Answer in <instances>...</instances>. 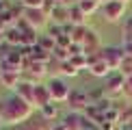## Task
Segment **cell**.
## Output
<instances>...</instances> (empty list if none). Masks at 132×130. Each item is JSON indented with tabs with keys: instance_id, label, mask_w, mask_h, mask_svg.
Returning <instances> with one entry per match:
<instances>
[{
	"instance_id": "obj_1",
	"label": "cell",
	"mask_w": 132,
	"mask_h": 130,
	"mask_svg": "<svg viewBox=\"0 0 132 130\" xmlns=\"http://www.w3.org/2000/svg\"><path fill=\"white\" fill-rule=\"evenodd\" d=\"M32 108L28 102H24L22 98H18L15 93H11L9 98H4L0 102V119L4 124H22L32 115Z\"/></svg>"
},
{
	"instance_id": "obj_2",
	"label": "cell",
	"mask_w": 132,
	"mask_h": 130,
	"mask_svg": "<svg viewBox=\"0 0 132 130\" xmlns=\"http://www.w3.org/2000/svg\"><path fill=\"white\" fill-rule=\"evenodd\" d=\"M100 59L111 67V72H119L126 54H123V48L121 46H106V48L100 50Z\"/></svg>"
},
{
	"instance_id": "obj_3",
	"label": "cell",
	"mask_w": 132,
	"mask_h": 130,
	"mask_svg": "<svg viewBox=\"0 0 132 130\" xmlns=\"http://www.w3.org/2000/svg\"><path fill=\"white\" fill-rule=\"evenodd\" d=\"M46 85H48V91H50L52 102H67V98L71 93V87L65 83V78L56 76V78H50Z\"/></svg>"
},
{
	"instance_id": "obj_4",
	"label": "cell",
	"mask_w": 132,
	"mask_h": 130,
	"mask_svg": "<svg viewBox=\"0 0 132 130\" xmlns=\"http://www.w3.org/2000/svg\"><path fill=\"white\" fill-rule=\"evenodd\" d=\"M123 87H126V78L119 72H113V74H108L104 78V93H106L108 100L123 95Z\"/></svg>"
},
{
	"instance_id": "obj_5",
	"label": "cell",
	"mask_w": 132,
	"mask_h": 130,
	"mask_svg": "<svg viewBox=\"0 0 132 130\" xmlns=\"http://www.w3.org/2000/svg\"><path fill=\"white\" fill-rule=\"evenodd\" d=\"M126 7L128 4L119 2V0H111V2L102 4V15L106 22H119L126 18Z\"/></svg>"
},
{
	"instance_id": "obj_6",
	"label": "cell",
	"mask_w": 132,
	"mask_h": 130,
	"mask_svg": "<svg viewBox=\"0 0 132 130\" xmlns=\"http://www.w3.org/2000/svg\"><path fill=\"white\" fill-rule=\"evenodd\" d=\"M67 104H69V111L71 113H85V108L91 104V100H89V93L87 91H82V89H71V93L67 98Z\"/></svg>"
},
{
	"instance_id": "obj_7",
	"label": "cell",
	"mask_w": 132,
	"mask_h": 130,
	"mask_svg": "<svg viewBox=\"0 0 132 130\" xmlns=\"http://www.w3.org/2000/svg\"><path fill=\"white\" fill-rule=\"evenodd\" d=\"M28 22V26H32V28H43V26H48V15L43 13L41 9H24V18Z\"/></svg>"
},
{
	"instance_id": "obj_8",
	"label": "cell",
	"mask_w": 132,
	"mask_h": 130,
	"mask_svg": "<svg viewBox=\"0 0 132 130\" xmlns=\"http://www.w3.org/2000/svg\"><path fill=\"white\" fill-rule=\"evenodd\" d=\"M50 102H52V98H50V91H48V85L37 83L35 85V95H32V106L43 108V106L50 104Z\"/></svg>"
},
{
	"instance_id": "obj_9",
	"label": "cell",
	"mask_w": 132,
	"mask_h": 130,
	"mask_svg": "<svg viewBox=\"0 0 132 130\" xmlns=\"http://www.w3.org/2000/svg\"><path fill=\"white\" fill-rule=\"evenodd\" d=\"M63 126L67 130H85V115H80V113H67L63 119Z\"/></svg>"
},
{
	"instance_id": "obj_10",
	"label": "cell",
	"mask_w": 132,
	"mask_h": 130,
	"mask_svg": "<svg viewBox=\"0 0 132 130\" xmlns=\"http://www.w3.org/2000/svg\"><path fill=\"white\" fill-rule=\"evenodd\" d=\"M22 83V72H0V85L7 87L9 91H15Z\"/></svg>"
},
{
	"instance_id": "obj_11",
	"label": "cell",
	"mask_w": 132,
	"mask_h": 130,
	"mask_svg": "<svg viewBox=\"0 0 132 130\" xmlns=\"http://www.w3.org/2000/svg\"><path fill=\"white\" fill-rule=\"evenodd\" d=\"M18 98H22L24 102H28V104L32 106V95H35V85L32 83H26V80H22V83L18 85V89L13 91Z\"/></svg>"
},
{
	"instance_id": "obj_12",
	"label": "cell",
	"mask_w": 132,
	"mask_h": 130,
	"mask_svg": "<svg viewBox=\"0 0 132 130\" xmlns=\"http://www.w3.org/2000/svg\"><path fill=\"white\" fill-rule=\"evenodd\" d=\"M4 43L11 48H22V30L18 26H11L4 30Z\"/></svg>"
},
{
	"instance_id": "obj_13",
	"label": "cell",
	"mask_w": 132,
	"mask_h": 130,
	"mask_svg": "<svg viewBox=\"0 0 132 130\" xmlns=\"http://www.w3.org/2000/svg\"><path fill=\"white\" fill-rule=\"evenodd\" d=\"M50 20L54 22V24H59V26L67 24V22H69V7H65V4H56L54 11H52V15H50Z\"/></svg>"
},
{
	"instance_id": "obj_14",
	"label": "cell",
	"mask_w": 132,
	"mask_h": 130,
	"mask_svg": "<svg viewBox=\"0 0 132 130\" xmlns=\"http://www.w3.org/2000/svg\"><path fill=\"white\" fill-rule=\"evenodd\" d=\"M89 72H91V76H95V78H106L108 74H113V72H111V67H108V65L104 63L102 59H97L95 63H91V65H89Z\"/></svg>"
},
{
	"instance_id": "obj_15",
	"label": "cell",
	"mask_w": 132,
	"mask_h": 130,
	"mask_svg": "<svg viewBox=\"0 0 132 130\" xmlns=\"http://www.w3.org/2000/svg\"><path fill=\"white\" fill-rule=\"evenodd\" d=\"M85 22H87L85 11H82L78 4H71V7H69V24H74V26H85Z\"/></svg>"
},
{
	"instance_id": "obj_16",
	"label": "cell",
	"mask_w": 132,
	"mask_h": 130,
	"mask_svg": "<svg viewBox=\"0 0 132 130\" xmlns=\"http://www.w3.org/2000/svg\"><path fill=\"white\" fill-rule=\"evenodd\" d=\"M30 61H35V63H50V59H52V54L50 52H46L43 48H39V46H35V48H30Z\"/></svg>"
},
{
	"instance_id": "obj_17",
	"label": "cell",
	"mask_w": 132,
	"mask_h": 130,
	"mask_svg": "<svg viewBox=\"0 0 132 130\" xmlns=\"http://www.w3.org/2000/svg\"><path fill=\"white\" fill-rule=\"evenodd\" d=\"M39 111H41V117H43V121H54V119L59 117V106H56V102H50L48 106L39 108Z\"/></svg>"
},
{
	"instance_id": "obj_18",
	"label": "cell",
	"mask_w": 132,
	"mask_h": 130,
	"mask_svg": "<svg viewBox=\"0 0 132 130\" xmlns=\"http://www.w3.org/2000/svg\"><path fill=\"white\" fill-rule=\"evenodd\" d=\"M78 7L85 11V15L89 18L91 13H95V11L100 9V2H95V0H80V2H78Z\"/></svg>"
},
{
	"instance_id": "obj_19",
	"label": "cell",
	"mask_w": 132,
	"mask_h": 130,
	"mask_svg": "<svg viewBox=\"0 0 132 130\" xmlns=\"http://www.w3.org/2000/svg\"><path fill=\"white\" fill-rule=\"evenodd\" d=\"M37 46L43 48L46 52H50V54H52V50L56 48V41H54L50 35H39V43H37Z\"/></svg>"
},
{
	"instance_id": "obj_20",
	"label": "cell",
	"mask_w": 132,
	"mask_h": 130,
	"mask_svg": "<svg viewBox=\"0 0 132 130\" xmlns=\"http://www.w3.org/2000/svg\"><path fill=\"white\" fill-rule=\"evenodd\" d=\"M69 63L74 65L76 69H89V61H87V56L85 54H76V56H69Z\"/></svg>"
},
{
	"instance_id": "obj_21",
	"label": "cell",
	"mask_w": 132,
	"mask_h": 130,
	"mask_svg": "<svg viewBox=\"0 0 132 130\" xmlns=\"http://www.w3.org/2000/svg\"><path fill=\"white\" fill-rule=\"evenodd\" d=\"M59 72H61V78H63V76H71V78H74V76H78V74H80V72H78V69H76L69 61L59 63Z\"/></svg>"
},
{
	"instance_id": "obj_22",
	"label": "cell",
	"mask_w": 132,
	"mask_h": 130,
	"mask_svg": "<svg viewBox=\"0 0 132 130\" xmlns=\"http://www.w3.org/2000/svg\"><path fill=\"white\" fill-rule=\"evenodd\" d=\"M121 35H123V43H132V18H126L123 20Z\"/></svg>"
},
{
	"instance_id": "obj_23",
	"label": "cell",
	"mask_w": 132,
	"mask_h": 130,
	"mask_svg": "<svg viewBox=\"0 0 132 130\" xmlns=\"http://www.w3.org/2000/svg\"><path fill=\"white\" fill-rule=\"evenodd\" d=\"M87 30H89L87 26H76V28H74V32H71V43H80V46H82Z\"/></svg>"
},
{
	"instance_id": "obj_24",
	"label": "cell",
	"mask_w": 132,
	"mask_h": 130,
	"mask_svg": "<svg viewBox=\"0 0 132 130\" xmlns=\"http://www.w3.org/2000/svg\"><path fill=\"white\" fill-rule=\"evenodd\" d=\"M52 59H54V61H56V63H65V61H69V52L67 50H65V48H54V50H52Z\"/></svg>"
},
{
	"instance_id": "obj_25",
	"label": "cell",
	"mask_w": 132,
	"mask_h": 130,
	"mask_svg": "<svg viewBox=\"0 0 132 130\" xmlns=\"http://www.w3.org/2000/svg\"><path fill=\"white\" fill-rule=\"evenodd\" d=\"M119 74H121L123 78H130V76H132V56H126L123 59L121 67H119Z\"/></svg>"
},
{
	"instance_id": "obj_26",
	"label": "cell",
	"mask_w": 132,
	"mask_h": 130,
	"mask_svg": "<svg viewBox=\"0 0 132 130\" xmlns=\"http://www.w3.org/2000/svg\"><path fill=\"white\" fill-rule=\"evenodd\" d=\"M48 35H50L52 39L56 41L61 35H65V32H63V26H59V24H50V26H48Z\"/></svg>"
},
{
	"instance_id": "obj_27",
	"label": "cell",
	"mask_w": 132,
	"mask_h": 130,
	"mask_svg": "<svg viewBox=\"0 0 132 130\" xmlns=\"http://www.w3.org/2000/svg\"><path fill=\"white\" fill-rule=\"evenodd\" d=\"M18 2H20L24 9H41L43 0H18Z\"/></svg>"
},
{
	"instance_id": "obj_28",
	"label": "cell",
	"mask_w": 132,
	"mask_h": 130,
	"mask_svg": "<svg viewBox=\"0 0 132 130\" xmlns=\"http://www.w3.org/2000/svg\"><path fill=\"white\" fill-rule=\"evenodd\" d=\"M56 46H59V48H65V50H67V48L71 46V37H69V35H61V37L56 39Z\"/></svg>"
},
{
	"instance_id": "obj_29",
	"label": "cell",
	"mask_w": 132,
	"mask_h": 130,
	"mask_svg": "<svg viewBox=\"0 0 132 130\" xmlns=\"http://www.w3.org/2000/svg\"><path fill=\"white\" fill-rule=\"evenodd\" d=\"M123 95H126V98H130V100H132V76H130V78H126V87H123Z\"/></svg>"
},
{
	"instance_id": "obj_30",
	"label": "cell",
	"mask_w": 132,
	"mask_h": 130,
	"mask_svg": "<svg viewBox=\"0 0 132 130\" xmlns=\"http://www.w3.org/2000/svg\"><path fill=\"white\" fill-rule=\"evenodd\" d=\"M97 128H100V130H115V128H117V124H113V121H108V119H104Z\"/></svg>"
},
{
	"instance_id": "obj_31",
	"label": "cell",
	"mask_w": 132,
	"mask_h": 130,
	"mask_svg": "<svg viewBox=\"0 0 132 130\" xmlns=\"http://www.w3.org/2000/svg\"><path fill=\"white\" fill-rule=\"evenodd\" d=\"M50 130H67V128L63 126V121H54L52 126H50Z\"/></svg>"
},
{
	"instance_id": "obj_32",
	"label": "cell",
	"mask_w": 132,
	"mask_h": 130,
	"mask_svg": "<svg viewBox=\"0 0 132 130\" xmlns=\"http://www.w3.org/2000/svg\"><path fill=\"white\" fill-rule=\"evenodd\" d=\"M4 43V32H0V46Z\"/></svg>"
},
{
	"instance_id": "obj_33",
	"label": "cell",
	"mask_w": 132,
	"mask_h": 130,
	"mask_svg": "<svg viewBox=\"0 0 132 130\" xmlns=\"http://www.w3.org/2000/svg\"><path fill=\"white\" fill-rule=\"evenodd\" d=\"M119 2H123V4H128V2H130V0H119Z\"/></svg>"
},
{
	"instance_id": "obj_34",
	"label": "cell",
	"mask_w": 132,
	"mask_h": 130,
	"mask_svg": "<svg viewBox=\"0 0 132 130\" xmlns=\"http://www.w3.org/2000/svg\"><path fill=\"white\" fill-rule=\"evenodd\" d=\"M106 2H111V0H104V4H106Z\"/></svg>"
},
{
	"instance_id": "obj_35",
	"label": "cell",
	"mask_w": 132,
	"mask_h": 130,
	"mask_svg": "<svg viewBox=\"0 0 132 130\" xmlns=\"http://www.w3.org/2000/svg\"><path fill=\"white\" fill-rule=\"evenodd\" d=\"M95 130H100V128H95Z\"/></svg>"
},
{
	"instance_id": "obj_36",
	"label": "cell",
	"mask_w": 132,
	"mask_h": 130,
	"mask_svg": "<svg viewBox=\"0 0 132 130\" xmlns=\"http://www.w3.org/2000/svg\"><path fill=\"white\" fill-rule=\"evenodd\" d=\"M93 130H95V128H93Z\"/></svg>"
}]
</instances>
